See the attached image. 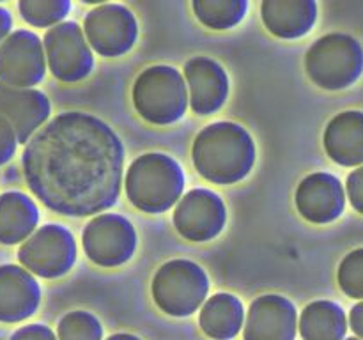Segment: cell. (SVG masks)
<instances>
[{
  "mask_svg": "<svg viewBox=\"0 0 363 340\" xmlns=\"http://www.w3.org/2000/svg\"><path fill=\"white\" fill-rule=\"evenodd\" d=\"M28 190L52 211L84 218L106 211L123 188L124 145L110 124L87 112H64L25 145Z\"/></svg>",
  "mask_w": 363,
  "mask_h": 340,
  "instance_id": "1",
  "label": "cell"
},
{
  "mask_svg": "<svg viewBox=\"0 0 363 340\" xmlns=\"http://www.w3.org/2000/svg\"><path fill=\"white\" fill-rule=\"evenodd\" d=\"M257 158L255 142L241 124L213 123L195 137L191 162L213 184H236L252 172Z\"/></svg>",
  "mask_w": 363,
  "mask_h": 340,
  "instance_id": "2",
  "label": "cell"
},
{
  "mask_svg": "<svg viewBox=\"0 0 363 340\" xmlns=\"http://www.w3.org/2000/svg\"><path fill=\"white\" fill-rule=\"evenodd\" d=\"M124 188L133 208L147 215H160L181 200L184 172L172 156L147 152L130 165Z\"/></svg>",
  "mask_w": 363,
  "mask_h": 340,
  "instance_id": "3",
  "label": "cell"
},
{
  "mask_svg": "<svg viewBox=\"0 0 363 340\" xmlns=\"http://www.w3.org/2000/svg\"><path fill=\"white\" fill-rule=\"evenodd\" d=\"M133 106L149 124L169 126L184 117L190 106L186 80L172 66H151L142 71L131 91Z\"/></svg>",
  "mask_w": 363,
  "mask_h": 340,
  "instance_id": "4",
  "label": "cell"
},
{
  "mask_svg": "<svg viewBox=\"0 0 363 340\" xmlns=\"http://www.w3.org/2000/svg\"><path fill=\"white\" fill-rule=\"evenodd\" d=\"M305 71L318 87L344 91L358 81L363 73V48L347 34L323 35L305 55Z\"/></svg>",
  "mask_w": 363,
  "mask_h": 340,
  "instance_id": "5",
  "label": "cell"
},
{
  "mask_svg": "<svg viewBox=\"0 0 363 340\" xmlns=\"http://www.w3.org/2000/svg\"><path fill=\"white\" fill-rule=\"evenodd\" d=\"M208 273L194 261L174 259L165 262L151 283L156 307L172 317H188L208 301Z\"/></svg>",
  "mask_w": 363,
  "mask_h": 340,
  "instance_id": "6",
  "label": "cell"
},
{
  "mask_svg": "<svg viewBox=\"0 0 363 340\" xmlns=\"http://www.w3.org/2000/svg\"><path fill=\"white\" fill-rule=\"evenodd\" d=\"M18 261L39 278H60L67 275L77 262V241L64 225L46 223L21 243Z\"/></svg>",
  "mask_w": 363,
  "mask_h": 340,
  "instance_id": "7",
  "label": "cell"
},
{
  "mask_svg": "<svg viewBox=\"0 0 363 340\" xmlns=\"http://www.w3.org/2000/svg\"><path fill=\"white\" fill-rule=\"evenodd\" d=\"M48 69L57 80L77 84L94 69V53L77 21H62L43 38Z\"/></svg>",
  "mask_w": 363,
  "mask_h": 340,
  "instance_id": "8",
  "label": "cell"
},
{
  "mask_svg": "<svg viewBox=\"0 0 363 340\" xmlns=\"http://www.w3.org/2000/svg\"><path fill=\"white\" fill-rule=\"evenodd\" d=\"M138 236L133 223L116 212H103L85 225L82 244L89 261L101 268H117L131 261Z\"/></svg>",
  "mask_w": 363,
  "mask_h": 340,
  "instance_id": "9",
  "label": "cell"
},
{
  "mask_svg": "<svg viewBox=\"0 0 363 340\" xmlns=\"http://www.w3.org/2000/svg\"><path fill=\"white\" fill-rule=\"evenodd\" d=\"M84 32L92 52L101 57H121L137 42L138 23L123 4H99L85 16Z\"/></svg>",
  "mask_w": 363,
  "mask_h": 340,
  "instance_id": "10",
  "label": "cell"
},
{
  "mask_svg": "<svg viewBox=\"0 0 363 340\" xmlns=\"http://www.w3.org/2000/svg\"><path fill=\"white\" fill-rule=\"evenodd\" d=\"M43 41L32 30H14L0 46V84L16 89H34L46 74Z\"/></svg>",
  "mask_w": 363,
  "mask_h": 340,
  "instance_id": "11",
  "label": "cell"
},
{
  "mask_svg": "<svg viewBox=\"0 0 363 340\" xmlns=\"http://www.w3.org/2000/svg\"><path fill=\"white\" fill-rule=\"evenodd\" d=\"M227 223V208L218 193L206 188L188 191L174 209V227L186 241L206 243L218 236Z\"/></svg>",
  "mask_w": 363,
  "mask_h": 340,
  "instance_id": "12",
  "label": "cell"
},
{
  "mask_svg": "<svg viewBox=\"0 0 363 340\" xmlns=\"http://www.w3.org/2000/svg\"><path fill=\"white\" fill-rule=\"evenodd\" d=\"M298 312L291 300L280 294H264L250 305L243 326L245 340H294Z\"/></svg>",
  "mask_w": 363,
  "mask_h": 340,
  "instance_id": "13",
  "label": "cell"
},
{
  "mask_svg": "<svg viewBox=\"0 0 363 340\" xmlns=\"http://www.w3.org/2000/svg\"><path fill=\"white\" fill-rule=\"evenodd\" d=\"M294 204L301 218L315 225H325L342 216L346 191L333 174L314 172L298 184Z\"/></svg>",
  "mask_w": 363,
  "mask_h": 340,
  "instance_id": "14",
  "label": "cell"
},
{
  "mask_svg": "<svg viewBox=\"0 0 363 340\" xmlns=\"http://www.w3.org/2000/svg\"><path fill=\"white\" fill-rule=\"evenodd\" d=\"M52 103L38 89H16L0 84V115L11 124L18 144L27 145L30 138L48 123Z\"/></svg>",
  "mask_w": 363,
  "mask_h": 340,
  "instance_id": "15",
  "label": "cell"
},
{
  "mask_svg": "<svg viewBox=\"0 0 363 340\" xmlns=\"http://www.w3.org/2000/svg\"><path fill=\"white\" fill-rule=\"evenodd\" d=\"M190 108L199 115H211L225 105L229 98V76L216 60L194 57L184 64Z\"/></svg>",
  "mask_w": 363,
  "mask_h": 340,
  "instance_id": "16",
  "label": "cell"
},
{
  "mask_svg": "<svg viewBox=\"0 0 363 340\" xmlns=\"http://www.w3.org/2000/svg\"><path fill=\"white\" fill-rule=\"evenodd\" d=\"M41 305V287L23 266H0V322L14 324L32 317Z\"/></svg>",
  "mask_w": 363,
  "mask_h": 340,
  "instance_id": "17",
  "label": "cell"
},
{
  "mask_svg": "<svg viewBox=\"0 0 363 340\" xmlns=\"http://www.w3.org/2000/svg\"><path fill=\"white\" fill-rule=\"evenodd\" d=\"M261 18L275 38L300 39L314 28L318 4L314 0H264Z\"/></svg>",
  "mask_w": 363,
  "mask_h": 340,
  "instance_id": "18",
  "label": "cell"
},
{
  "mask_svg": "<svg viewBox=\"0 0 363 340\" xmlns=\"http://www.w3.org/2000/svg\"><path fill=\"white\" fill-rule=\"evenodd\" d=\"M323 145L340 166L363 165V112L347 110L333 117L323 135Z\"/></svg>",
  "mask_w": 363,
  "mask_h": 340,
  "instance_id": "19",
  "label": "cell"
},
{
  "mask_svg": "<svg viewBox=\"0 0 363 340\" xmlns=\"http://www.w3.org/2000/svg\"><path fill=\"white\" fill-rule=\"evenodd\" d=\"M39 209L28 195L6 191L0 195V244L25 243L38 230Z\"/></svg>",
  "mask_w": 363,
  "mask_h": 340,
  "instance_id": "20",
  "label": "cell"
},
{
  "mask_svg": "<svg viewBox=\"0 0 363 340\" xmlns=\"http://www.w3.org/2000/svg\"><path fill=\"white\" fill-rule=\"evenodd\" d=\"M245 308L240 298L229 293H218L208 298L201 308L199 326L213 340H233L245 326Z\"/></svg>",
  "mask_w": 363,
  "mask_h": 340,
  "instance_id": "21",
  "label": "cell"
},
{
  "mask_svg": "<svg viewBox=\"0 0 363 340\" xmlns=\"http://www.w3.org/2000/svg\"><path fill=\"white\" fill-rule=\"evenodd\" d=\"M298 329L303 340H346V312L335 301H312L301 312Z\"/></svg>",
  "mask_w": 363,
  "mask_h": 340,
  "instance_id": "22",
  "label": "cell"
},
{
  "mask_svg": "<svg viewBox=\"0 0 363 340\" xmlns=\"http://www.w3.org/2000/svg\"><path fill=\"white\" fill-rule=\"evenodd\" d=\"M197 20L213 30H229L240 25L247 16V0H194Z\"/></svg>",
  "mask_w": 363,
  "mask_h": 340,
  "instance_id": "23",
  "label": "cell"
},
{
  "mask_svg": "<svg viewBox=\"0 0 363 340\" xmlns=\"http://www.w3.org/2000/svg\"><path fill=\"white\" fill-rule=\"evenodd\" d=\"M21 18L32 27L52 28L64 21L69 14V0H21L18 2Z\"/></svg>",
  "mask_w": 363,
  "mask_h": 340,
  "instance_id": "24",
  "label": "cell"
},
{
  "mask_svg": "<svg viewBox=\"0 0 363 340\" xmlns=\"http://www.w3.org/2000/svg\"><path fill=\"white\" fill-rule=\"evenodd\" d=\"M59 340H103V326L94 314L73 310L64 315L57 326Z\"/></svg>",
  "mask_w": 363,
  "mask_h": 340,
  "instance_id": "25",
  "label": "cell"
},
{
  "mask_svg": "<svg viewBox=\"0 0 363 340\" xmlns=\"http://www.w3.org/2000/svg\"><path fill=\"white\" fill-rule=\"evenodd\" d=\"M340 290L353 300H363V248L353 250L342 259L337 271Z\"/></svg>",
  "mask_w": 363,
  "mask_h": 340,
  "instance_id": "26",
  "label": "cell"
},
{
  "mask_svg": "<svg viewBox=\"0 0 363 340\" xmlns=\"http://www.w3.org/2000/svg\"><path fill=\"white\" fill-rule=\"evenodd\" d=\"M18 138L11 124L0 115V166L6 165L16 154Z\"/></svg>",
  "mask_w": 363,
  "mask_h": 340,
  "instance_id": "27",
  "label": "cell"
},
{
  "mask_svg": "<svg viewBox=\"0 0 363 340\" xmlns=\"http://www.w3.org/2000/svg\"><path fill=\"white\" fill-rule=\"evenodd\" d=\"M346 191L354 211L363 215V165L350 174L346 183Z\"/></svg>",
  "mask_w": 363,
  "mask_h": 340,
  "instance_id": "28",
  "label": "cell"
},
{
  "mask_svg": "<svg viewBox=\"0 0 363 340\" xmlns=\"http://www.w3.org/2000/svg\"><path fill=\"white\" fill-rule=\"evenodd\" d=\"M9 340H59L52 328L45 324H28L16 329Z\"/></svg>",
  "mask_w": 363,
  "mask_h": 340,
  "instance_id": "29",
  "label": "cell"
},
{
  "mask_svg": "<svg viewBox=\"0 0 363 340\" xmlns=\"http://www.w3.org/2000/svg\"><path fill=\"white\" fill-rule=\"evenodd\" d=\"M350 326L354 335L363 340V301L354 305L350 312Z\"/></svg>",
  "mask_w": 363,
  "mask_h": 340,
  "instance_id": "30",
  "label": "cell"
},
{
  "mask_svg": "<svg viewBox=\"0 0 363 340\" xmlns=\"http://www.w3.org/2000/svg\"><path fill=\"white\" fill-rule=\"evenodd\" d=\"M11 28H13V16L6 7L0 6V46L11 35Z\"/></svg>",
  "mask_w": 363,
  "mask_h": 340,
  "instance_id": "31",
  "label": "cell"
},
{
  "mask_svg": "<svg viewBox=\"0 0 363 340\" xmlns=\"http://www.w3.org/2000/svg\"><path fill=\"white\" fill-rule=\"evenodd\" d=\"M106 340H142V339L137 335H131V333H116V335H110Z\"/></svg>",
  "mask_w": 363,
  "mask_h": 340,
  "instance_id": "32",
  "label": "cell"
},
{
  "mask_svg": "<svg viewBox=\"0 0 363 340\" xmlns=\"http://www.w3.org/2000/svg\"><path fill=\"white\" fill-rule=\"evenodd\" d=\"M346 340H362V339H358V336H351V339H346Z\"/></svg>",
  "mask_w": 363,
  "mask_h": 340,
  "instance_id": "33",
  "label": "cell"
}]
</instances>
